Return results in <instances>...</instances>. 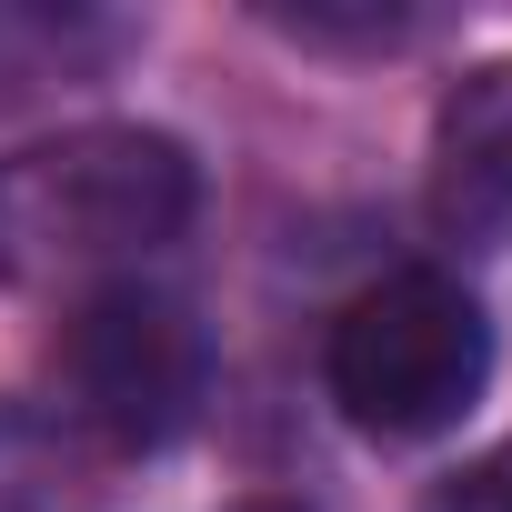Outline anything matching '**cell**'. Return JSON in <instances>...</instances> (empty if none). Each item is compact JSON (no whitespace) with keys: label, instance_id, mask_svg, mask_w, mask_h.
Listing matches in <instances>:
<instances>
[{"label":"cell","instance_id":"6da1fadb","mask_svg":"<svg viewBox=\"0 0 512 512\" xmlns=\"http://www.w3.org/2000/svg\"><path fill=\"white\" fill-rule=\"evenodd\" d=\"M201 161L151 121H91L0 161V292H51L181 241Z\"/></svg>","mask_w":512,"mask_h":512},{"label":"cell","instance_id":"7a4b0ae2","mask_svg":"<svg viewBox=\"0 0 512 512\" xmlns=\"http://www.w3.org/2000/svg\"><path fill=\"white\" fill-rule=\"evenodd\" d=\"M322 382L352 432L372 442H432L452 432L492 382V322L452 272H392L342 302L322 342Z\"/></svg>","mask_w":512,"mask_h":512},{"label":"cell","instance_id":"3957f363","mask_svg":"<svg viewBox=\"0 0 512 512\" xmlns=\"http://www.w3.org/2000/svg\"><path fill=\"white\" fill-rule=\"evenodd\" d=\"M51 372H61V422L81 442L161 452V442H181L201 422L211 342H201V322L171 292L111 282V292H81V312L51 342Z\"/></svg>","mask_w":512,"mask_h":512},{"label":"cell","instance_id":"277c9868","mask_svg":"<svg viewBox=\"0 0 512 512\" xmlns=\"http://www.w3.org/2000/svg\"><path fill=\"white\" fill-rule=\"evenodd\" d=\"M432 221L472 251L512 241V61H482L452 81L432 121Z\"/></svg>","mask_w":512,"mask_h":512},{"label":"cell","instance_id":"5b68a950","mask_svg":"<svg viewBox=\"0 0 512 512\" xmlns=\"http://www.w3.org/2000/svg\"><path fill=\"white\" fill-rule=\"evenodd\" d=\"M91 472V442L41 412V402H0V512H71Z\"/></svg>","mask_w":512,"mask_h":512},{"label":"cell","instance_id":"8992f818","mask_svg":"<svg viewBox=\"0 0 512 512\" xmlns=\"http://www.w3.org/2000/svg\"><path fill=\"white\" fill-rule=\"evenodd\" d=\"M272 31H292L302 51H402L422 31V11H332V0H292V11H262Z\"/></svg>","mask_w":512,"mask_h":512},{"label":"cell","instance_id":"52a82bcc","mask_svg":"<svg viewBox=\"0 0 512 512\" xmlns=\"http://www.w3.org/2000/svg\"><path fill=\"white\" fill-rule=\"evenodd\" d=\"M432 512H512V442L482 452V462H462V472L432 492Z\"/></svg>","mask_w":512,"mask_h":512},{"label":"cell","instance_id":"ba28073f","mask_svg":"<svg viewBox=\"0 0 512 512\" xmlns=\"http://www.w3.org/2000/svg\"><path fill=\"white\" fill-rule=\"evenodd\" d=\"M231 512H302V502H231Z\"/></svg>","mask_w":512,"mask_h":512}]
</instances>
